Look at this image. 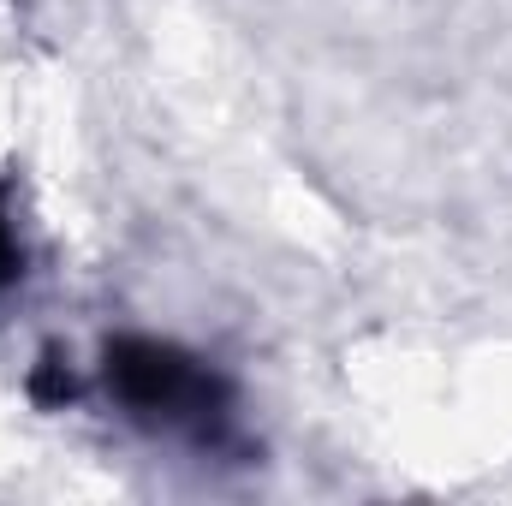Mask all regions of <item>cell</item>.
<instances>
[{"label": "cell", "instance_id": "cell-1", "mask_svg": "<svg viewBox=\"0 0 512 506\" xmlns=\"http://www.w3.org/2000/svg\"><path fill=\"white\" fill-rule=\"evenodd\" d=\"M108 387L137 417H173V423H209L227 405V387L215 370L185 358L161 340H114L108 346Z\"/></svg>", "mask_w": 512, "mask_h": 506}, {"label": "cell", "instance_id": "cell-3", "mask_svg": "<svg viewBox=\"0 0 512 506\" xmlns=\"http://www.w3.org/2000/svg\"><path fill=\"white\" fill-rule=\"evenodd\" d=\"M18 262H24V256H18V239H12V221H6V209H0V292H6L12 280H18Z\"/></svg>", "mask_w": 512, "mask_h": 506}, {"label": "cell", "instance_id": "cell-2", "mask_svg": "<svg viewBox=\"0 0 512 506\" xmlns=\"http://www.w3.org/2000/svg\"><path fill=\"white\" fill-rule=\"evenodd\" d=\"M30 393H36V405H66V399H72V370L48 352V358L36 364V376H30Z\"/></svg>", "mask_w": 512, "mask_h": 506}]
</instances>
